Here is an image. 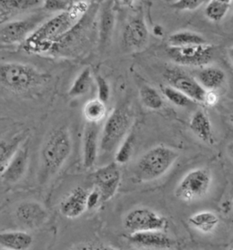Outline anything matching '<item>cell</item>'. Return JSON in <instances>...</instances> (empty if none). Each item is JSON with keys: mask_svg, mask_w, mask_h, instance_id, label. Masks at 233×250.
Masks as SVG:
<instances>
[{"mask_svg": "<svg viewBox=\"0 0 233 250\" xmlns=\"http://www.w3.org/2000/svg\"><path fill=\"white\" fill-rule=\"evenodd\" d=\"M24 139V134H18L12 139L5 141L2 140L0 143V170L7 166V163L19 151L21 147L22 141Z\"/></svg>", "mask_w": 233, "mask_h": 250, "instance_id": "29", "label": "cell"}, {"mask_svg": "<svg viewBox=\"0 0 233 250\" xmlns=\"http://www.w3.org/2000/svg\"><path fill=\"white\" fill-rule=\"evenodd\" d=\"M232 21H233V16H232Z\"/></svg>", "mask_w": 233, "mask_h": 250, "instance_id": "42", "label": "cell"}, {"mask_svg": "<svg viewBox=\"0 0 233 250\" xmlns=\"http://www.w3.org/2000/svg\"><path fill=\"white\" fill-rule=\"evenodd\" d=\"M138 95L141 104L147 109L158 111L164 107L165 98L163 94L151 85H142L139 89Z\"/></svg>", "mask_w": 233, "mask_h": 250, "instance_id": "25", "label": "cell"}, {"mask_svg": "<svg viewBox=\"0 0 233 250\" xmlns=\"http://www.w3.org/2000/svg\"><path fill=\"white\" fill-rule=\"evenodd\" d=\"M89 9L88 1L77 0L69 10L52 15L21 46L28 53H47L76 28Z\"/></svg>", "mask_w": 233, "mask_h": 250, "instance_id": "1", "label": "cell"}, {"mask_svg": "<svg viewBox=\"0 0 233 250\" xmlns=\"http://www.w3.org/2000/svg\"><path fill=\"white\" fill-rule=\"evenodd\" d=\"M73 250H118L114 249V248H111L110 246H106V245H87V246H82V247H79V248H77L74 249Z\"/></svg>", "mask_w": 233, "mask_h": 250, "instance_id": "36", "label": "cell"}, {"mask_svg": "<svg viewBox=\"0 0 233 250\" xmlns=\"http://www.w3.org/2000/svg\"><path fill=\"white\" fill-rule=\"evenodd\" d=\"M123 7H131L134 6L137 0H118Z\"/></svg>", "mask_w": 233, "mask_h": 250, "instance_id": "37", "label": "cell"}, {"mask_svg": "<svg viewBox=\"0 0 233 250\" xmlns=\"http://www.w3.org/2000/svg\"><path fill=\"white\" fill-rule=\"evenodd\" d=\"M41 70L28 63L7 62L1 63L0 82L4 89L15 93L33 90L47 81Z\"/></svg>", "mask_w": 233, "mask_h": 250, "instance_id": "4", "label": "cell"}, {"mask_svg": "<svg viewBox=\"0 0 233 250\" xmlns=\"http://www.w3.org/2000/svg\"><path fill=\"white\" fill-rule=\"evenodd\" d=\"M51 16L43 10V12L32 13L25 18L1 24L0 42L2 47L22 45Z\"/></svg>", "mask_w": 233, "mask_h": 250, "instance_id": "6", "label": "cell"}, {"mask_svg": "<svg viewBox=\"0 0 233 250\" xmlns=\"http://www.w3.org/2000/svg\"><path fill=\"white\" fill-rule=\"evenodd\" d=\"M94 80L96 83L97 98L104 102L105 104H108L111 94L110 83L102 75L99 74H97Z\"/></svg>", "mask_w": 233, "mask_h": 250, "instance_id": "33", "label": "cell"}, {"mask_svg": "<svg viewBox=\"0 0 233 250\" xmlns=\"http://www.w3.org/2000/svg\"><path fill=\"white\" fill-rule=\"evenodd\" d=\"M72 140L69 129L60 126L53 130L43 144L40 152L42 179L57 174L72 153Z\"/></svg>", "mask_w": 233, "mask_h": 250, "instance_id": "2", "label": "cell"}, {"mask_svg": "<svg viewBox=\"0 0 233 250\" xmlns=\"http://www.w3.org/2000/svg\"><path fill=\"white\" fill-rule=\"evenodd\" d=\"M99 204H102V196L100 192L96 188L90 190L88 194V199H87V205H88V210H93L97 208Z\"/></svg>", "mask_w": 233, "mask_h": 250, "instance_id": "35", "label": "cell"}, {"mask_svg": "<svg viewBox=\"0 0 233 250\" xmlns=\"http://www.w3.org/2000/svg\"><path fill=\"white\" fill-rule=\"evenodd\" d=\"M99 44L101 47L106 46L110 41L113 29L115 27V13L110 3L106 4L102 8L99 19Z\"/></svg>", "mask_w": 233, "mask_h": 250, "instance_id": "24", "label": "cell"}, {"mask_svg": "<svg viewBox=\"0 0 233 250\" xmlns=\"http://www.w3.org/2000/svg\"><path fill=\"white\" fill-rule=\"evenodd\" d=\"M93 82L92 71L89 67L84 68L76 77L74 82L69 87L68 94L70 98H78L84 96L89 91Z\"/></svg>", "mask_w": 233, "mask_h": 250, "instance_id": "27", "label": "cell"}, {"mask_svg": "<svg viewBox=\"0 0 233 250\" xmlns=\"http://www.w3.org/2000/svg\"><path fill=\"white\" fill-rule=\"evenodd\" d=\"M33 237L25 231H4L0 234V247L3 250H28Z\"/></svg>", "mask_w": 233, "mask_h": 250, "instance_id": "21", "label": "cell"}, {"mask_svg": "<svg viewBox=\"0 0 233 250\" xmlns=\"http://www.w3.org/2000/svg\"><path fill=\"white\" fill-rule=\"evenodd\" d=\"M154 34L155 36H158V37H161V36H163V28L161 26H156L155 28H154Z\"/></svg>", "mask_w": 233, "mask_h": 250, "instance_id": "38", "label": "cell"}, {"mask_svg": "<svg viewBox=\"0 0 233 250\" xmlns=\"http://www.w3.org/2000/svg\"><path fill=\"white\" fill-rule=\"evenodd\" d=\"M169 222L163 215L149 208L132 209L124 218V226L131 233L167 229Z\"/></svg>", "mask_w": 233, "mask_h": 250, "instance_id": "10", "label": "cell"}, {"mask_svg": "<svg viewBox=\"0 0 233 250\" xmlns=\"http://www.w3.org/2000/svg\"><path fill=\"white\" fill-rule=\"evenodd\" d=\"M161 93L163 94V96L167 101H169L171 104L179 108H186L195 104L192 99L188 97L183 92H181L180 90H177L170 85L163 87L161 90Z\"/></svg>", "mask_w": 233, "mask_h": 250, "instance_id": "30", "label": "cell"}, {"mask_svg": "<svg viewBox=\"0 0 233 250\" xmlns=\"http://www.w3.org/2000/svg\"><path fill=\"white\" fill-rule=\"evenodd\" d=\"M150 29L142 13L132 17L124 28L122 40L124 46L131 52H138L150 42Z\"/></svg>", "mask_w": 233, "mask_h": 250, "instance_id": "11", "label": "cell"}, {"mask_svg": "<svg viewBox=\"0 0 233 250\" xmlns=\"http://www.w3.org/2000/svg\"><path fill=\"white\" fill-rule=\"evenodd\" d=\"M95 188L100 192L102 203L113 198L121 183L119 166L113 162L97 169L93 174Z\"/></svg>", "mask_w": 233, "mask_h": 250, "instance_id": "12", "label": "cell"}, {"mask_svg": "<svg viewBox=\"0 0 233 250\" xmlns=\"http://www.w3.org/2000/svg\"></svg>", "mask_w": 233, "mask_h": 250, "instance_id": "44", "label": "cell"}, {"mask_svg": "<svg viewBox=\"0 0 233 250\" xmlns=\"http://www.w3.org/2000/svg\"><path fill=\"white\" fill-rule=\"evenodd\" d=\"M42 0H0V23L19 19L28 11L40 7Z\"/></svg>", "mask_w": 233, "mask_h": 250, "instance_id": "18", "label": "cell"}, {"mask_svg": "<svg viewBox=\"0 0 233 250\" xmlns=\"http://www.w3.org/2000/svg\"><path fill=\"white\" fill-rule=\"evenodd\" d=\"M83 116L87 123L101 125L108 117L107 104L97 98L89 100L83 106Z\"/></svg>", "mask_w": 233, "mask_h": 250, "instance_id": "23", "label": "cell"}, {"mask_svg": "<svg viewBox=\"0 0 233 250\" xmlns=\"http://www.w3.org/2000/svg\"><path fill=\"white\" fill-rule=\"evenodd\" d=\"M230 122H231L232 125H233V114H232V115L230 116Z\"/></svg>", "mask_w": 233, "mask_h": 250, "instance_id": "41", "label": "cell"}, {"mask_svg": "<svg viewBox=\"0 0 233 250\" xmlns=\"http://www.w3.org/2000/svg\"><path fill=\"white\" fill-rule=\"evenodd\" d=\"M209 43L201 34L191 30H179L168 38V44L172 47H183L191 45H201Z\"/></svg>", "mask_w": 233, "mask_h": 250, "instance_id": "26", "label": "cell"}, {"mask_svg": "<svg viewBox=\"0 0 233 250\" xmlns=\"http://www.w3.org/2000/svg\"><path fill=\"white\" fill-rule=\"evenodd\" d=\"M207 91H216L223 87L227 81L225 71L217 66L201 67L195 77Z\"/></svg>", "mask_w": 233, "mask_h": 250, "instance_id": "19", "label": "cell"}, {"mask_svg": "<svg viewBox=\"0 0 233 250\" xmlns=\"http://www.w3.org/2000/svg\"><path fill=\"white\" fill-rule=\"evenodd\" d=\"M134 151V134L130 133L115 152V163L118 166L128 164Z\"/></svg>", "mask_w": 233, "mask_h": 250, "instance_id": "31", "label": "cell"}, {"mask_svg": "<svg viewBox=\"0 0 233 250\" xmlns=\"http://www.w3.org/2000/svg\"><path fill=\"white\" fill-rule=\"evenodd\" d=\"M101 125L86 123L82 139V163L86 169L93 168L100 151Z\"/></svg>", "mask_w": 233, "mask_h": 250, "instance_id": "14", "label": "cell"}, {"mask_svg": "<svg viewBox=\"0 0 233 250\" xmlns=\"http://www.w3.org/2000/svg\"><path fill=\"white\" fill-rule=\"evenodd\" d=\"M133 113L128 105H120L114 108L101 128L100 152L103 154L115 153L118 146L131 133Z\"/></svg>", "mask_w": 233, "mask_h": 250, "instance_id": "5", "label": "cell"}, {"mask_svg": "<svg viewBox=\"0 0 233 250\" xmlns=\"http://www.w3.org/2000/svg\"><path fill=\"white\" fill-rule=\"evenodd\" d=\"M210 0H175L171 7L178 11H193L207 4Z\"/></svg>", "mask_w": 233, "mask_h": 250, "instance_id": "34", "label": "cell"}, {"mask_svg": "<svg viewBox=\"0 0 233 250\" xmlns=\"http://www.w3.org/2000/svg\"><path fill=\"white\" fill-rule=\"evenodd\" d=\"M71 5L69 0H43L42 8L49 14L55 15L69 10Z\"/></svg>", "mask_w": 233, "mask_h": 250, "instance_id": "32", "label": "cell"}, {"mask_svg": "<svg viewBox=\"0 0 233 250\" xmlns=\"http://www.w3.org/2000/svg\"><path fill=\"white\" fill-rule=\"evenodd\" d=\"M227 153L229 154V156L233 159V142L230 143L228 146H227Z\"/></svg>", "mask_w": 233, "mask_h": 250, "instance_id": "40", "label": "cell"}, {"mask_svg": "<svg viewBox=\"0 0 233 250\" xmlns=\"http://www.w3.org/2000/svg\"><path fill=\"white\" fill-rule=\"evenodd\" d=\"M179 156L173 148L159 145L154 146L141 155L137 161L133 174L137 182L147 183L162 177Z\"/></svg>", "mask_w": 233, "mask_h": 250, "instance_id": "3", "label": "cell"}, {"mask_svg": "<svg viewBox=\"0 0 233 250\" xmlns=\"http://www.w3.org/2000/svg\"><path fill=\"white\" fill-rule=\"evenodd\" d=\"M233 0H210L206 4L204 14L208 20L219 22L226 17Z\"/></svg>", "mask_w": 233, "mask_h": 250, "instance_id": "28", "label": "cell"}, {"mask_svg": "<svg viewBox=\"0 0 233 250\" xmlns=\"http://www.w3.org/2000/svg\"><path fill=\"white\" fill-rule=\"evenodd\" d=\"M28 161L29 148L28 144H25L21 146L5 168L0 170L2 181L6 184L12 185L21 180L28 169Z\"/></svg>", "mask_w": 233, "mask_h": 250, "instance_id": "16", "label": "cell"}, {"mask_svg": "<svg viewBox=\"0 0 233 250\" xmlns=\"http://www.w3.org/2000/svg\"><path fill=\"white\" fill-rule=\"evenodd\" d=\"M163 77L168 85L183 92L195 104H205L208 91L199 84L195 77L175 67L167 68Z\"/></svg>", "mask_w": 233, "mask_h": 250, "instance_id": "9", "label": "cell"}, {"mask_svg": "<svg viewBox=\"0 0 233 250\" xmlns=\"http://www.w3.org/2000/svg\"><path fill=\"white\" fill-rule=\"evenodd\" d=\"M88 194L89 192L85 188L81 187L74 188L60 203L59 210L62 215L70 219L82 215L88 210Z\"/></svg>", "mask_w": 233, "mask_h": 250, "instance_id": "17", "label": "cell"}, {"mask_svg": "<svg viewBox=\"0 0 233 250\" xmlns=\"http://www.w3.org/2000/svg\"><path fill=\"white\" fill-rule=\"evenodd\" d=\"M190 129L203 143L208 145L214 143L213 125L209 115L203 110H197L192 114Z\"/></svg>", "mask_w": 233, "mask_h": 250, "instance_id": "20", "label": "cell"}, {"mask_svg": "<svg viewBox=\"0 0 233 250\" xmlns=\"http://www.w3.org/2000/svg\"><path fill=\"white\" fill-rule=\"evenodd\" d=\"M15 216L23 227L36 229L47 222L48 213L40 203L34 200H27L21 202L17 206Z\"/></svg>", "mask_w": 233, "mask_h": 250, "instance_id": "13", "label": "cell"}, {"mask_svg": "<svg viewBox=\"0 0 233 250\" xmlns=\"http://www.w3.org/2000/svg\"><path fill=\"white\" fill-rule=\"evenodd\" d=\"M216 48L210 43L183 47L168 46L166 54L172 62L186 67H204L213 62Z\"/></svg>", "mask_w": 233, "mask_h": 250, "instance_id": "8", "label": "cell"}, {"mask_svg": "<svg viewBox=\"0 0 233 250\" xmlns=\"http://www.w3.org/2000/svg\"><path fill=\"white\" fill-rule=\"evenodd\" d=\"M213 183V175L208 168L192 169L182 177L175 189V195L179 200L192 203L204 197Z\"/></svg>", "mask_w": 233, "mask_h": 250, "instance_id": "7", "label": "cell"}, {"mask_svg": "<svg viewBox=\"0 0 233 250\" xmlns=\"http://www.w3.org/2000/svg\"><path fill=\"white\" fill-rule=\"evenodd\" d=\"M227 55L229 58V61L232 63V65L233 66V46L230 47L229 49H227Z\"/></svg>", "mask_w": 233, "mask_h": 250, "instance_id": "39", "label": "cell"}, {"mask_svg": "<svg viewBox=\"0 0 233 250\" xmlns=\"http://www.w3.org/2000/svg\"><path fill=\"white\" fill-rule=\"evenodd\" d=\"M83 1H88V0H83Z\"/></svg>", "mask_w": 233, "mask_h": 250, "instance_id": "43", "label": "cell"}, {"mask_svg": "<svg viewBox=\"0 0 233 250\" xmlns=\"http://www.w3.org/2000/svg\"><path fill=\"white\" fill-rule=\"evenodd\" d=\"M127 237L131 244L147 249L171 250L176 245L172 237L162 230L133 232Z\"/></svg>", "mask_w": 233, "mask_h": 250, "instance_id": "15", "label": "cell"}, {"mask_svg": "<svg viewBox=\"0 0 233 250\" xmlns=\"http://www.w3.org/2000/svg\"><path fill=\"white\" fill-rule=\"evenodd\" d=\"M189 223L195 229L202 233H211L219 226V218L212 211H200L189 217Z\"/></svg>", "mask_w": 233, "mask_h": 250, "instance_id": "22", "label": "cell"}]
</instances>
